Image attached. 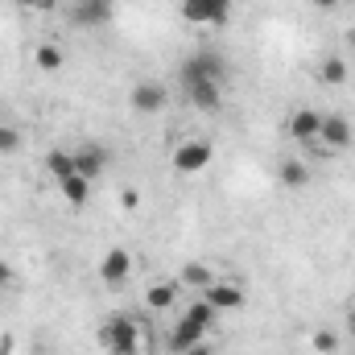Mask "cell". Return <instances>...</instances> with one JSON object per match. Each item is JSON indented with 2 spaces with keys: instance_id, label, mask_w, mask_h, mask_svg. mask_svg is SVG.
Here are the masks:
<instances>
[{
  "instance_id": "22",
  "label": "cell",
  "mask_w": 355,
  "mask_h": 355,
  "mask_svg": "<svg viewBox=\"0 0 355 355\" xmlns=\"http://www.w3.org/2000/svg\"><path fill=\"white\" fill-rule=\"evenodd\" d=\"M182 318H190V322H198V327H207V331L215 327V310H211L202 297H198V302H190V306L182 310Z\"/></svg>"
},
{
  "instance_id": "6",
  "label": "cell",
  "mask_w": 355,
  "mask_h": 355,
  "mask_svg": "<svg viewBox=\"0 0 355 355\" xmlns=\"http://www.w3.org/2000/svg\"><path fill=\"white\" fill-rule=\"evenodd\" d=\"M182 21L186 25H227L232 21V0H182Z\"/></svg>"
},
{
  "instance_id": "16",
  "label": "cell",
  "mask_w": 355,
  "mask_h": 355,
  "mask_svg": "<svg viewBox=\"0 0 355 355\" xmlns=\"http://www.w3.org/2000/svg\"><path fill=\"white\" fill-rule=\"evenodd\" d=\"M211 281H215V268L202 265V261H190V265H182V272H178V285L182 289H198L202 293Z\"/></svg>"
},
{
  "instance_id": "19",
  "label": "cell",
  "mask_w": 355,
  "mask_h": 355,
  "mask_svg": "<svg viewBox=\"0 0 355 355\" xmlns=\"http://www.w3.org/2000/svg\"><path fill=\"white\" fill-rule=\"evenodd\" d=\"M58 190H62V198H67L75 211H83V207H87V198H91V182H87V178H79V174H71L67 182H58Z\"/></svg>"
},
{
  "instance_id": "29",
  "label": "cell",
  "mask_w": 355,
  "mask_h": 355,
  "mask_svg": "<svg viewBox=\"0 0 355 355\" xmlns=\"http://www.w3.org/2000/svg\"><path fill=\"white\" fill-rule=\"evenodd\" d=\"M352 58H355V33H352Z\"/></svg>"
},
{
  "instance_id": "23",
  "label": "cell",
  "mask_w": 355,
  "mask_h": 355,
  "mask_svg": "<svg viewBox=\"0 0 355 355\" xmlns=\"http://www.w3.org/2000/svg\"><path fill=\"white\" fill-rule=\"evenodd\" d=\"M21 141H25V137H21V128H12V124H4V120H0V157H12V153L21 149Z\"/></svg>"
},
{
  "instance_id": "17",
  "label": "cell",
  "mask_w": 355,
  "mask_h": 355,
  "mask_svg": "<svg viewBox=\"0 0 355 355\" xmlns=\"http://www.w3.org/2000/svg\"><path fill=\"white\" fill-rule=\"evenodd\" d=\"M277 178H281V186H285V190H302V186H310V166H306V162H297V157H289V162H281V166H277Z\"/></svg>"
},
{
  "instance_id": "9",
  "label": "cell",
  "mask_w": 355,
  "mask_h": 355,
  "mask_svg": "<svg viewBox=\"0 0 355 355\" xmlns=\"http://www.w3.org/2000/svg\"><path fill=\"white\" fill-rule=\"evenodd\" d=\"M112 12H116V0H75V4H71V25H79V29H99V25L112 21Z\"/></svg>"
},
{
  "instance_id": "14",
  "label": "cell",
  "mask_w": 355,
  "mask_h": 355,
  "mask_svg": "<svg viewBox=\"0 0 355 355\" xmlns=\"http://www.w3.org/2000/svg\"><path fill=\"white\" fill-rule=\"evenodd\" d=\"M182 91H186V99L198 112H219L223 107V87L219 83H190V87H182Z\"/></svg>"
},
{
  "instance_id": "5",
  "label": "cell",
  "mask_w": 355,
  "mask_h": 355,
  "mask_svg": "<svg viewBox=\"0 0 355 355\" xmlns=\"http://www.w3.org/2000/svg\"><path fill=\"white\" fill-rule=\"evenodd\" d=\"M318 145H322V153H347L355 145V128L347 116H339V112H322V132H318Z\"/></svg>"
},
{
  "instance_id": "18",
  "label": "cell",
  "mask_w": 355,
  "mask_h": 355,
  "mask_svg": "<svg viewBox=\"0 0 355 355\" xmlns=\"http://www.w3.org/2000/svg\"><path fill=\"white\" fill-rule=\"evenodd\" d=\"M318 83H322V87H343V83H347V58H343V54L322 58V67H318Z\"/></svg>"
},
{
  "instance_id": "2",
  "label": "cell",
  "mask_w": 355,
  "mask_h": 355,
  "mask_svg": "<svg viewBox=\"0 0 355 355\" xmlns=\"http://www.w3.org/2000/svg\"><path fill=\"white\" fill-rule=\"evenodd\" d=\"M99 347L107 355H141V327L128 314H116L99 327Z\"/></svg>"
},
{
  "instance_id": "11",
  "label": "cell",
  "mask_w": 355,
  "mask_h": 355,
  "mask_svg": "<svg viewBox=\"0 0 355 355\" xmlns=\"http://www.w3.org/2000/svg\"><path fill=\"white\" fill-rule=\"evenodd\" d=\"M207 327H198V322H190V318H178L174 327H170V335H166V347L174 355H186L190 347H198V343H207Z\"/></svg>"
},
{
  "instance_id": "24",
  "label": "cell",
  "mask_w": 355,
  "mask_h": 355,
  "mask_svg": "<svg viewBox=\"0 0 355 355\" xmlns=\"http://www.w3.org/2000/svg\"><path fill=\"white\" fill-rule=\"evenodd\" d=\"M17 4H25V8H42V12H50V8H58L62 0H17Z\"/></svg>"
},
{
  "instance_id": "7",
  "label": "cell",
  "mask_w": 355,
  "mask_h": 355,
  "mask_svg": "<svg viewBox=\"0 0 355 355\" xmlns=\"http://www.w3.org/2000/svg\"><path fill=\"white\" fill-rule=\"evenodd\" d=\"M128 103H132L137 116H157V112H166V103H170V87L157 83V79H141V83L132 87V95H128Z\"/></svg>"
},
{
  "instance_id": "8",
  "label": "cell",
  "mask_w": 355,
  "mask_h": 355,
  "mask_svg": "<svg viewBox=\"0 0 355 355\" xmlns=\"http://www.w3.org/2000/svg\"><path fill=\"white\" fill-rule=\"evenodd\" d=\"M75 153V174L87 178V182H99L103 178V170L112 166V153L99 145V141H83L79 149H71Z\"/></svg>"
},
{
  "instance_id": "28",
  "label": "cell",
  "mask_w": 355,
  "mask_h": 355,
  "mask_svg": "<svg viewBox=\"0 0 355 355\" xmlns=\"http://www.w3.org/2000/svg\"><path fill=\"white\" fill-rule=\"evenodd\" d=\"M310 4H314V8H335L339 0H310Z\"/></svg>"
},
{
  "instance_id": "15",
  "label": "cell",
  "mask_w": 355,
  "mask_h": 355,
  "mask_svg": "<svg viewBox=\"0 0 355 355\" xmlns=\"http://www.w3.org/2000/svg\"><path fill=\"white\" fill-rule=\"evenodd\" d=\"M42 170H46V178H54V182H67V178L75 174V153L71 149H50L42 157Z\"/></svg>"
},
{
  "instance_id": "20",
  "label": "cell",
  "mask_w": 355,
  "mask_h": 355,
  "mask_svg": "<svg viewBox=\"0 0 355 355\" xmlns=\"http://www.w3.org/2000/svg\"><path fill=\"white\" fill-rule=\"evenodd\" d=\"M33 62H37V71H46V75H54V71H62V62H67V54H62V46H54V42H46V46H37V50H33Z\"/></svg>"
},
{
  "instance_id": "27",
  "label": "cell",
  "mask_w": 355,
  "mask_h": 355,
  "mask_svg": "<svg viewBox=\"0 0 355 355\" xmlns=\"http://www.w3.org/2000/svg\"><path fill=\"white\" fill-rule=\"evenodd\" d=\"M347 331H352V335H355V302H352V306H347Z\"/></svg>"
},
{
  "instance_id": "10",
  "label": "cell",
  "mask_w": 355,
  "mask_h": 355,
  "mask_svg": "<svg viewBox=\"0 0 355 355\" xmlns=\"http://www.w3.org/2000/svg\"><path fill=\"white\" fill-rule=\"evenodd\" d=\"M285 128H289V137H293V141H302V145H318V132H322V112H314V107H293Z\"/></svg>"
},
{
  "instance_id": "12",
  "label": "cell",
  "mask_w": 355,
  "mask_h": 355,
  "mask_svg": "<svg viewBox=\"0 0 355 355\" xmlns=\"http://www.w3.org/2000/svg\"><path fill=\"white\" fill-rule=\"evenodd\" d=\"M128 277H132V257H128L124 248H112V252L99 261V281H103L107 289H120Z\"/></svg>"
},
{
  "instance_id": "26",
  "label": "cell",
  "mask_w": 355,
  "mask_h": 355,
  "mask_svg": "<svg viewBox=\"0 0 355 355\" xmlns=\"http://www.w3.org/2000/svg\"><path fill=\"white\" fill-rule=\"evenodd\" d=\"M186 355H215V347H211V343H198V347H190Z\"/></svg>"
},
{
  "instance_id": "1",
  "label": "cell",
  "mask_w": 355,
  "mask_h": 355,
  "mask_svg": "<svg viewBox=\"0 0 355 355\" xmlns=\"http://www.w3.org/2000/svg\"><path fill=\"white\" fill-rule=\"evenodd\" d=\"M190 83H227V58L219 50H194L182 67H178V87H190Z\"/></svg>"
},
{
  "instance_id": "25",
  "label": "cell",
  "mask_w": 355,
  "mask_h": 355,
  "mask_svg": "<svg viewBox=\"0 0 355 355\" xmlns=\"http://www.w3.org/2000/svg\"><path fill=\"white\" fill-rule=\"evenodd\" d=\"M12 281H17L12 265H4V261H0V289H12Z\"/></svg>"
},
{
  "instance_id": "21",
  "label": "cell",
  "mask_w": 355,
  "mask_h": 355,
  "mask_svg": "<svg viewBox=\"0 0 355 355\" xmlns=\"http://www.w3.org/2000/svg\"><path fill=\"white\" fill-rule=\"evenodd\" d=\"M339 343H343V339H339L331 327H318V331L310 335V347H314L318 355H335V352H339Z\"/></svg>"
},
{
  "instance_id": "4",
  "label": "cell",
  "mask_w": 355,
  "mask_h": 355,
  "mask_svg": "<svg viewBox=\"0 0 355 355\" xmlns=\"http://www.w3.org/2000/svg\"><path fill=\"white\" fill-rule=\"evenodd\" d=\"M202 302H207L215 314H232V310H244L248 293H244V285H236L232 277H215V281L202 289Z\"/></svg>"
},
{
  "instance_id": "3",
  "label": "cell",
  "mask_w": 355,
  "mask_h": 355,
  "mask_svg": "<svg viewBox=\"0 0 355 355\" xmlns=\"http://www.w3.org/2000/svg\"><path fill=\"white\" fill-rule=\"evenodd\" d=\"M211 162H215V145H211L207 137H186V141H178L174 157H170V166H174L178 174H186V178L211 170Z\"/></svg>"
},
{
  "instance_id": "13",
  "label": "cell",
  "mask_w": 355,
  "mask_h": 355,
  "mask_svg": "<svg viewBox=\"0 0 355 355\" xmlns=\"http://www.w3.org/2000/svg\"><path fill=\"white\" fill-rule=\"evenodd\" d=\"M178 293H182V285H178V281H153V285L145 289V310H153V314L174 310Z\"/></svg>"
}]
</instances>
